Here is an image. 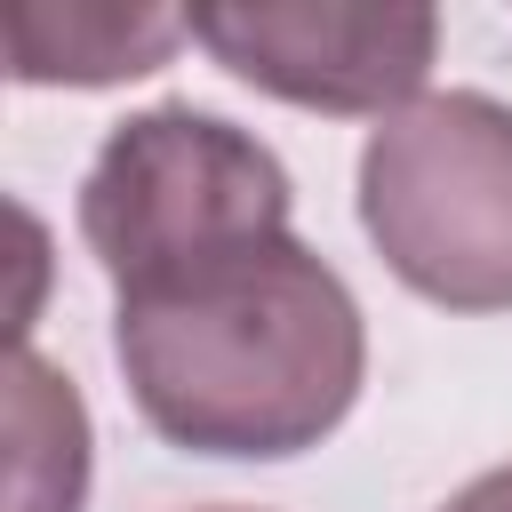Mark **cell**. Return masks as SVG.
Segmentation results:
<instances>
[{"instance_id":"cell-1","label":"cell","mask_w":512,"mask_h":512,"mask_svg":"<svg viewBox=\"0 0 512 512\" xmlns=\"http://www.w3.org/2000/svg\"><path fill=\"white\" fill-rule=\"evenodd\" d=\"M112 360L168 448L280 464L352 416L368 320L344 272L288 232L112 296Z\"/></svg>"},{"instance_id":"cell-2","label":"cell","mask_w":512,"mask_h":512,"mask_svg":"<svg viewBox=\"0 0 512 512\" xmlns=\"http://www.w3.org/2000/svg\"><path fill=\"white\" fill-rule=\"evenodd\" d=\"M288 216L296 184L280 152L208 104H144L112 120L80 176V240L112 296L288 240Z\"/></svg>"},{"instance_id":"cell-3","label":"cell","mask_w":512,"mask_h":512,"mask_svg":"<svg viewBox=\"0 0 512 512\" xmlns=\"http://www.w3.org/2000/svg\"><path fill=\"white\" fill-rule=\"evenodd\" d=\"M360 232L440 312H512V104L432 88L360 144Z\"/></svg>"},{"instance_id":"cell-4","label":"cell","mask_w":512,"mask_h":512,"mask_svg":"<svg viewBox=\"0 0 512 512\" xmlns=\"http://www.w3.org/2000/svg\"><path fill=\"white\" fill-rule=\"evenodd\" d=\"M184 32L232 80L336 120L408 112L440 56L432 8H360V0H208L184 16Z\"/></svg>"},{"instance_id":"cell-5","label":"cell","mask_w":512,"mask_h":512,"mask_svg":"<svg viewBox=\"0 0 512 512\" xmlns=\"http://www.w3.org/2000/svg\"><path fill=\"white\" fill-rule=\"evenodd\" d=\"M184 16L168 8H120V0H64V8H8L0 16V48H8V80L16 88H120L160 72L184 48Z\"/></svg>"},{"instance_id":"cell-6","label":"cell","mask_w":512,"mask_h":512,"mask_svg":"<svg viewBox=\"0 0 512 512\" xmlns=\"http://www.w3.org/2000/svg\"><path fill=\"white\" fill-rule=\"evenodd\" d=\"M8 512H80L88 504V400L80 384L16 344L8 360Z\"/></svg>"},{"instance_id":"cell-7","label":"cell","mask_w":512,"mask_h":512,"mask_svg":"<svg viewBox=\"0 0 512 512\" xmlns=\"http://www.w3.org/2000/svg\"><path fill=\"white\" fill-rule=\"evenodd\" d=\"M440 512H512V464H496V472H480V480H464Z\"/></svg>"},{"instance_id":"cell-8","label":"cell","mask_w":512,"mask_h":512,"mask_svg":"<svg viewBox=\"0 0 512 512\" xmlns=\"http://www.w3.org/2000/svg\"><path fill=\"white\" fill-rule=\"evenodd\" d=\"M200 512H256V504H200Z\"/></svg>"}]
</instances>
